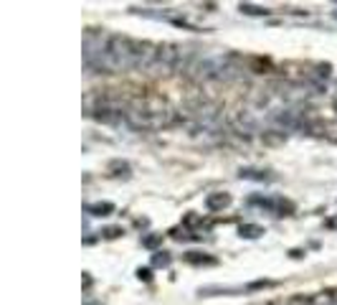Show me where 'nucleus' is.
I'll return each instance as SVG.
<instances>
[{
	"label": "nucleus",
	"instance_id": "11",
	"mask_svg": "<svg viewBox=\"0 0 337 305\" xmlns=\"http://www.w3.org/2000/svg\"><path fill=\"white\" fill-rule=\"evenodd\" d=\"M137 277H139V280H150V272H147V270H139Z\"/></svg>",
	"mask_w": 337,
	"mask_h": 305
},
{
	"label": "nucleus",
	"instance_id": "4",
	"mask_svg": "<svg viewBox=\"0 0 337 305\" xmlns=\"http://www.w3.org/2000/svg\"><path fill=\"white\" fill-rule=\"evenodd\" d=\"M114 211V204H89L86 206V214L91 216H109Z\"/></svg>",
	"mask_w": 337,
	"mask_h": 305
},
{
	"label": "nucleus",
	"instance_id": "7",
	"mask_svg": "<svg viewBox=\"0 0 337 305\" xmlns=\"http://www.w3.org/2000/svg\"><path fill=\"white\" fill-rule=\"evenodd\" d=\"M241 13H246V15H267L269 10H267V8H259V5H249V3H244V5H241Z\"/></svg>",
	"mask_w": 337,
	"mask_h": 305
},
{
	"label": "nucleus",
	"instance_id": "6",
	"mask_svg": "<svg viewBox=\"0 0 337 305\" xmlns=\"http://www.w3.org/2000/svg\"><path fill=\"white\" fill-rule=\"evenodd\" d=\"M238 234H241V236H246V239H256V236H261V234H264V229L254 227V224H244V227L238 229Z\"/></svg>",
	"mask_w": 337,
	"mask_h": 305
},
{
	"label": "nucleus",
	"instance_id": "10",
	"mask_svg": "<svg viewBox=\"0 0 337 305\" xmlns=\"http://www.w3.org/2000/svg\"><path fill=\"white\" fill-rule=\"evenodd\" d=\"M157 242H160V236H147V239H142V244H145V247H155Z\"/></svg>",
	"mask_w": 337,
	"mask_h": 305
},
{
	"label": "nucleus",
	"instance_id": "1",
	"mask_svg": "<svg viewBox=\"0 0 337 305\" xmlns=\"http://www.w3.org/2000/svg\"><path fill=\"white\" fill-rule=\"evenodd\" d=\"M183 59V49L175 43H160L157 46V59H155V69L152 72H175L180 67Z\"/></svg>",
	"mask_w": 337,
	"mask_h": 305
},
{
	"label": "nucleus",
	"instance_id": "9",
	"mask_svg": "<svg viewBox=\"0 0 337 305\" xmlns=\"http://www.w3.org/2000/svg\"><path fill=\"white\" fill-rule=\"evenodd\" d=\"M274 305H312V298L299 295V298H289V300H281V303H274Z\"/></svg>",
	"mask_w": 337,
	"mask_h": 305
},
{
	"label": "nucleus",
	"instance_id": "8",
	"mask_svg": "<svg viewBox=\"0 0 337 305\" xmlns=\"http://www.w3.org/2000/svg\"><path fill=\"white\" fill-rule=\"evenodd\" d=\"M152 265H155V267H167V265H170V254H167V252H157V254L152 257Z\"/></svg>",
	"mask_w": 337,
	"mask_h": 305
},
{
	"label": "nucleus",
	"instance_id": "3",
	"mask_svg": "<svg viewBox=\"0 0 337 305\" xmlns=\"http://www.w3.org/2000/svg\"><path fill=\"white\" fill-rule=\"evenodd\" d=\"M251 204H256V206H261V209H267L271 214H276L279 209H281V201H276V199H267V196H254L251 199ZM279 216V214H276Z\"/></svg>",
	"mask_w": 337,
	"mask_h": 305
},
{
	"label": "nucleus",
	"instance_id": "5",
	"mask_svg": "<svg viewBox=\"0 0 337 305\" xmlns=\"http://www.w3.org/2000/svg\"><path fill=\"white\" fill-rule=\"evenodd\" d=\"M312 305H337V290H327V293L312 295Z\"/></svg>",
	"mask_w": 337,
	"mask_h": 305
},
{
	"label": "nucleus",
	"instance_id": "2",
	"mask_svg": "<svg viewBox=\"0 0 337 305\" xmlns=\"http://www.w3.org/2000/svg\"><path fill=\"white\" fill-rule=\"evenodd\" d=\"M228 204H231V196H228V193H213V196H208V199H205V209H208V211L226 209Z\"/></svg>",
	"mask_w": 337,
	"mask_h": 305
}]
</instances>
